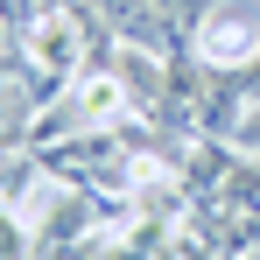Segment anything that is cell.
<instances>
[{
	"label": "cell",
	"mask_w": 260,
	"mask_h": 260,
	"mask_svg": "<svg viewBox=\"0 0 260 260\" xmlns=\"http://www.w3.org/2000/svg\"><path fill=\"white\" fill-rule=\"evenodd\" d=\"M78 14L63 7V14H43V28H36V85H43V71H49V85L56 78H71V63H78Z\"/></svg>",
	"instance_id": "2"
},
{
	"label": "cell",
	"mask_w": 260,
	"mask_h": 260,
	"mask_svg": "<svg viewBox=\"0 0 260 260\" xmlns=\"http://www.w3.org/2000/svg\"><path fill=\"white\" fill-rule=\"evenodd\" d=\"M197 56L232 71V63H253L260 56V0H211L204 21H197Z\"/></svg>",
	"instance_id": "1"
}]
</instances>
